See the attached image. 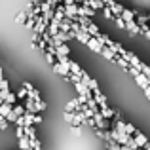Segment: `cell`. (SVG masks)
<instances>
[{"mask_svg":"<svg viewBox=\"0 0 150 150\" xmlns=\"http://www.w3.org/2000/svg\"><path fill=\"white\" fill-rule=\"evenodd\" d=\"M125 29H127L129 33H133V34H141V27L137 25L135 19H133V21H125Z\"/></svg>","mask_w":150,"mask_h":150,"instance_id":"cell-13","label":"cell"},{"mask_svg":"<svg viewBox=\"0 0 150 150\" xmlns=\"http://www.w3.org/2000/svg\"><path fill=\"white\" fill-rule=\"evenodd\" d=\"M10 112H11V105H8V103H2V105H0V116L6 118Z\"/></svg>","mask_w":150,"mask_h":150,"instance_id":"cell-19","label":"cell"},{"mask_svg":"<svg viewBox=\"0 0 150 150\" xmlns=\"http://www.w3.org/2000/svg\"><path fill=\"white\" fill-rule=\"evenodd\" d=\"M86 46H88L89 50H93L95 53H101V50H103V44H101L99 40H97V38H93V36L89 38L88 42H86Z\"/></svg>","mask_w":150,"mask_h":150,"instance_id":"cell-8","label":"cell"},{"mask_svg":"<svg viewBox=\"0 0 150 150\" xmlns=\"http://www.w3.org/2000/svg\"><path fill=\"white\" fill-rule=\"evenodd\" d=\"M23 106H25V110H27V112H30V114H38V112H36V105H34V101H33V99H29V97L25 99Z\"/></svg>","mask_w":150,"mask_h":150,"instance_id":"cell-16","label":"cell"},{"mask_svg":"<svg viewBox=\"0 0 150 150\" xmlns=\"http://www.w3.org/2000/svg\"><path fill=\"white\" fill-rule=\"evenodd\" d=\"M78 15H80V17H93V15H95V10L88 8L86 4H80V6H78Z\"/></svg>","mask_w":150,"mask_h":150,"instance_id":"cell-7","label":"cell"},{"mask_svg":"<svg viewBox=\"0 0 150 150\" xmlns=\"http://www.w3.org/2000/svg\"><path fill=\"white\" fill-rule=\"evenodd\" d=\"M133 78H135V82H137V84H139V86H141L143 89H144V88H148V86H150V80H148L146 76H144L143 72H137V74H135Z\"/></svg>","mask_w":150,"mask_h":150,"instance_id":"cell-11","label":"cell"},{"mask_svg":"<svg viewBox=\"0 0 150 150\" xmlns=\"http://www.w3.org/2000/svg\"><path fill=\"white\" fill-rule=\"evenodd\" d=\"M70 131H72L74 135H80V133H82V129H80V125H70Z\"/></svg>","mask_w":150,"mask_h":150,"instance_id":"cell-31","label":"cell"},{"mask_svg":"<svg viewBox=\"0 0 150 150\" xmlns=\"http://www.w3.org/2000/svg\"><path fill=\"white\" fill-rule=\"evenodd\" d=\"M51 67H53V72H57V74H61V76H69V67H65V65H61V63H57V61H55V65H51Z\"/></svg>","mask_w":150,"mask_h":150,"instance_id":"cell-12","label":"cell"},{"mask_svg":"<svg viewBox=\"0 0 150 150\" xmlns=\"http://www.w3.org/2000/svg\"><path fill=\"white\" fill-rule=\"evenodd\" d=\"M2 103H4V97H2V93H0V105H2Z\"/></svg>","mask_w":150,"mask_h":150,"instance_id":"cell-39","label":"cell"},{"mask_svg":"<svg viewBox=\"0 0 150 150\" xmlns=\"http://www.w3.org/2000/svg\"><path fill=\"white\" fill-rule=\"evenodd\" d=\"M114 21H116V25L120 27V29H125V21L120 17V15H116V17H114Z\"/></svg>","mask_w":150,"mask_h":150,"instance_id":"cell-27","label":"cell"},{"mask_svg":"<svg viewBox=\"0 0 150 150\" xmlns=\"http://www.w3.org/2000/svg\"><path fill=\"white\" fill-rule=\"evenodd\" d=\"M103 13H105V17H106V19H114V15H112V11H110V8H108V6L103 8Z\"/></svg>","mask_w":150,"mask_h":150,"instance_id":"cell-26","label":"cell"},{"mask_svg":"<svg viewBox=\"0 0 150 150\" xmlns=\"http://www.w3.org/2000/svg\"><path fill=\"white\" fill-rule=\"evenodd\" d=\"M0 93H2V97H4V103H8V105H11V106L15 105V99H17L15 93H11L10 89H8V91H0Z\"/></svg>","mask_w":150,"mask_h":150,"instance_id":"cell-14","label":"cell"},{"mask_svg":"<svg viewBox=\"0 0 150 150\" xmlns=\"http://www.w3.org/2000/svg\"><path fill=\"white\" fill-rule=\"evenodd\" d=\"M27 95V91H25V88H21V89H19V91L17 93H15V97H21V99H23V97H25Z\"/></svg>","mask_w":150,"mask_h":150,"instance_id":"cell-33","label":"cell"},{"mask_svg":"<svg viewBox=\"0 0 150 150\" xmlns=\"http://www.w3.org/2000/svg\"><path fill=\"white\" fill-rule=\"evenodd\" d=\"M101 55H103V57H106L108 61H114V57H116V55H114L112 51H110L108 48H106V46H103V50H101Z\"/></svg>","mask_w":150,"mask_h":150,"instance_id":"cell-21","label":"cell"},{"mask_svg":"<svg viewBox=\"0 0 150 150\" xmlns=\"http://www.w3.org/2000/svg\"><path fill=\"white\" fill-rule=\"evenodd\" d=\"M82 82H84V84L89 88V91H91V93L101 91V88H99V84H97V80H93V78L89 76L88 72H84V74H82Z\"/></svg>","mask_w":150,"mask_h":150,"instance_id":"cell-3","label":"cell"},{"mask_svg":"<svg viewBox=\"0 0 150 150\" xmlns=\"http://www.w3.org/2000/svg\"><path fill=\"white\" fill-rule=\"evenodd\" d=\"M108 8H110V11H112V15H114V17H116V15H122V11H124V6H122V4H118L116 0H114V2L110 4Z\"/></svg>","mask_w":150,"mask_h":150,"instance_id":"cell-18","label":"cell"},{"mask_svg":"<svg viewBox=\"0 0 150 150\" xmlns=\"http://www.w3.org/2000/svg\"><path fill=\"white\" fill-rule=\"evenodd\" d=\"M11 110H13L17 116H23V114H25V106H23V105H13V106H11Z\"/></svg>","mask_w":150,"mask_h":150,"instance_id":"cell-24","label":"cell"},{"mask_svg":"<svg viewBox=\"0 0 150 150\" xmlns=\"http://www.w3.org/2000/svg\"><path fill=\"white\" fill-rule=\"evenodd\" d=\"M46 30H48V23L42 19V15H38L36 23H34V34H42V33H46Z\"/></svg>","mask_w":150,"mask_h":150,"instance_id":"cell-5","label":"cell"},{"mask_svg":"<svg viewBox=\"0 0 150 150\" xmlns=\"http://www.w3.org/2000/svg\"><path fill=\"white\" fill-rule=\"evenodd\" d=\"M15 21H17V23H25L27 21V11H21V13L15 17Z\"/></svg>","mask_w":150,"mask_h":150,"instance_id":"cell-28","label":"cell"},{"mask_svg":"<svg viewBox=\"0 0 150 150\" xmlns=\"http://www.w3.org/2000/svg\"><path fill=\"white\" fill-rule=\"evenodd\" d=\"M74 88H76L78 95H86L88 99H89V97H93V93L89 91V88L84 84V82H82V78H80V80H76V82H74Z\"/></svg>","mask_w":150,"mask_h":150,"instance_id":"cell-4","label":"cell"},{"mask_svg":"<svg viewBox=\"0 0 150 150\" xmlns=\"http://www.w3.org/2000/svg\"><path fill=\"white\" fill-rule=\"evenodd\" d=\"M143 150H150V143L146 144V146H143Z\"/></svg>","mask_w":150,"mask_h":150,"instance_id":"cell-38","label":"cell"},{"mask_svg":"<svg viewBox=\"0 0 150 150\" xmlns=\"http://www.w3.org/2000/svg\"><path fill=\"white\" fill-rule=\"evenodd\" d=\"M19 148L21 150H30V143H29L27 137H21V139H19Z\"/></svg>","mask_w":150,"mask_h":150,"instance_id":"cell-23","label":"cell"},{"mask_svg":"<svg viewBox=\"0 0 150 150\" xmlns=\"http://www.w3.org/2000/svg\"><path fill=\"white\" fill-rule=\"evenodd\" d=\"M137 131V129L135 127H133V125H129V124H125V133H127V135L129 137H133V133H135Z\"/></svg>","mask_w":150,"mask_h":150,"instance_id":"cell-30","label":"cell"},{"mask_svg":"<svg viewBox=\"0 0 150 150\" xmlns=\"http://www.w3.org/2000/svg\"><path fill=\"white\" fill-rule=\"evenodd\" d=\"M17 118H19V116L13 112V110H11V112L6 116V122H8V124H15V120H17Z\"/></svg>","mask_w":150,"mask_h":150,"instance_id":"cell-25","label":"cell"},{"mask_svg":"<svg viewBox=\"0 0 150 150\" xmlns=\"http://www.w3.org/2000/svg\"><path fill=\"white\" fill-rule=\"evenodd\" d=\"M69 48H67V44H59L57 48H55V55H69Z\"/></svg>","mask_w":150,"mask_h":150,"instance_id":"cell-20","label":"cell"},{"mask_svg":"<svg viewBox=\"0 0 150 150\" xmlns=\"http://www.w3.org/2000/svg\"><path fill=\"white\" fill-rule=\"evenodd\" d=\"M137 15H139V13H137L135 10H125V8H124V11H122L120 17L124 19V21H133V17H137Z\"/></svg>","mask_w":150,"mask_h":150,"instance_id":"cell-15","label":"cell"},{"mask_svg":"<svg viewBox=\"0 0 150 150\" xmlns=\"http://www.w3.org/2000/svg\"><path fill=\"white\" fill-rule=\"evenodd\" d=\"M23 88H25L27 97H29V99H33L34 103H44V101H42V97H40V93L33 88V84H30V82H25V84H23Z\"/></svg>","mask_w":150,"mask_h":150,"instance_id":"cell-2","label":"cell"},{"mask_svg":"<svg viewBox=\"0 0 150 150\" xmlns=\"http://www.w3.org/2000/svg\"><path fill=\"white\" fill-rule=\"evenodd\" d=\"M133 139H135V143L139 144V146H146V144H148L146 137H144L143 133H139V131H135V133H133Z\"/></svg>","mask_w":150,"mask_h":150,"instance_id":"cell-17","label":"cell"},{"mask_svg":"<svg viewBox=\"0 0 150 150\" xmlns=\"http://www.w3.org/2000/svg\"><path fill=\"white\" fill-rule=\"evenodd\" d=\"M80 106H82V103L78 101V97H74V99H70L67 103V112H80Z\"/></svg>","mask_w":150,"mask_h":150,"instance_id":"cell-9","label":"cell"},{"mask_svg":"<svg viewBox=\"0 0 150 150\" xmlns=\"http://www.w3.org/2000/svg\"><path fill=\"white\" fill-rule=\"evenodd\" d=\"M67 4H76V0H65V6Z\"/></svg>","mask_w":150,"mask_h":150,"instance_id":"cell-37","label":"cell"},{"mask_svg":"<svg viewBox=\"0 0 150 150\" xmlns=\"http://www.w3.org/2000/svg\"><path fill=\"white\" fill-rule=\"evenodd\" d=\"M69 72H70V74H76V76H80V78H82V74H84L86 70H82V69H80V65H78L76 61H69Z\"/></svg>","mask_w":150,"mask_h":150,"instance_id":"cell-10","label":"cell"},{"mask_svg":"<svg viewBox=\"0 0 150 150\" xmlns=\"http://www.w3.org/2000/svg\"><path fill=\"white\" fill-rule=\"evenodd\" d=\"M144 95H146L148 101H150V86H148V88H144Z\"/></svg>","mask_w":150,"mask_h":150,"instance_id":"cell-35","label":"cell"},{"mask_svg":"<svg viewBox=\"0 0 150 150\" xmlns=\"http://www.w3.org/2000/svg\"><path fill=\"white\" fill-rule=\"evenodd\" d=\"M59 30H63V33H70V19H63L61 25H59Z\"/></svg>","mask_w":150,"mask_h":150,"instance_id":"cell-22","label":"cell"},{"mask_svg":"<svg viewBox=\"0 0 150 150\" xmlns=\"http://www.w3.org/2000/svg\"><path fill=\"white\" fill-rule=\"evenodd\" d=\"M21 137H25V129H23V127H17V139H21Z\"/></svg>","mask_w":150,"mask_h":150,"instance_id":"cell-34","label":"cell"},{"mask_svg":"<svg viewBox=\"0 0 150 150\" xmlns=\"http://www.w3.org/2000/svg\"><path fill=\"white\" fill-rule=\"evenodd\" d=\"M101 2H103V4H105V6H110V4H112V2H114V0H101Z\"/></svg>","mask_w":150,"mask_h":150,"instance_id":"cell-36","label":"cell"},{"mask_svg":"<svg viewBox=\"0 0 150 150\" xmlns=\"http://www.w3.org/2000/svg\"><path fill=\"white\" fill-rule=\"evenodd\" d=\"M65 120L69 122L70 125H80L86 124V116L82 112H65Z\"/></svg>","mask_w":150,"mask_h":150,"instance_id":"cell-1","label":"cell"},{"mask_svg":"<svg viewBox=\"0 0 150 150\" xmlns=\"http://www.w3.org/2000/svg\"><path fill=\"white\" fill-rule=\"evenodd\" d=\"M44 57H46V61H48L50 65H55V55H51V53H48V51H46Z\"/></svg>","mask_w":150,"mask_h":150,"instance_id":"cell-29","label":"cell"},{"mask_svg":"<svg viewBox=\"0 0 150 150\" xmlns=\"http://www.w3.org/2000/svg\"><path fill=\"white\" fill-rule=\"evenodd\" d=\"M40 122H42V116H40V114H34V118H33V125H34V124H40Z\"/></svg>","mask_w":150,"mask_h":150,"instance_id":"cell-32","label":"cell"},{"mask_svg":"<svg viewBox=\"0 0 150 150\" xmlns=\"http://www.w3.org/2000/svg\"><path fill=\"white\" fill-rule=\"evenodd\" d=\"M78 15V4H67L65 6V19H72Z\"/></svg>","mask_w":150,"mask_h":150,"instance_id":"cell-6","label":"cell"}]
</instances>
